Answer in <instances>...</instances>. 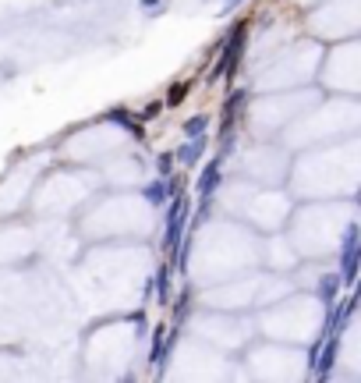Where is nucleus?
<instances>
[{
    "instance_id": "obj_1",
    "label": "nucleus",
    "mask_w": 361,
    "mask_h": 383,
    "mask_svg": "<svg viewBox=\"0 0 361 383\" xmlns=\"http://www.w3.org/2000/svg\"><path fill=\"white\" fill-rule=\"evenodd\" d=\"M241 46H245V21H241L234 33L227 36V43H220L223 57H220V64L213 68V82H216L220 75H230V71L237 68V61H241Z\"/></svg>"
},
{
    "instance_id": "obj_2",
    "label": "nucleus",
    "mask_w": 361,
    "mask_h": 383,
    "mask_svg": "<svg viewBox=\"0 0 361 383\" xmlns=\"http://www.w3.org/2000/svg\"><path fill=\"white\" fill-rule=\"evenodd\" d=\"M185 213H188V202L174 192V202L167 210V238H163V252H170V256H174V249L180 242V234H185Z\"/></svg>"
},
{
    "instance_id": "obj_3",
    "label": "nucleus",
    "mask_w": 361,
    "mask_h": 383,
    "mask_svg": "<svg viewBox=\"0 0 361 383\" xmlns=\"http://www.w3.org/2000/svg\"><path fill=\"white\" fill-rule=\"evenodd\" d=\"M358 274V227L347 231V242H344V284L354 287V277Z\"/></svg>"
},
{
    "instance_id": "obj_4",
    "label": "nucleus",
    "mask_w": 361,
    "mask_h": 383,
    "mask_svg": "<svg viewBox=\"0 0 361 383\" xmlns=\"http://www.w3.org/2000/svg\"><path fill=\"white\" fill-rule=\"evenodd\" d=\"M220 157L213 160V163H205V170H202V181H198V192H202V199H213V188H216V174H220Z\"/></svg>"
},
{
    "instance_id": "obj_5",
    "label": "nucleus",
    "mask_w": 361,
    "mask_h": 383,
    "mask_svg": "<svg viewBox=\"0 0 361 383\" xmlns=\"http://www.w3.org/2000/svg\"><path fill=\"white\" fill-rule=\"evenodd\" d=\"M202 145H205V135H195V139H188V142H185V145H180V150H177V160L192 167V163H195V160L202 157Z\"/></svg>"
},
{
    "instance_id": "obj_6",
    "label": "nucleus",
    "mask_w": 361,
    "mask_h": 383,
    "mask_svg": "<svg viewBox=\"0 0 361 383\" xmlns=\"http://www.w3.org/2000/svg\"><path fill=\"white\" fill-rule=\"evenodd\" d=\"M167 195H174V181H170V178H160V181H153V185L145 188V199H149V202H163Z\"/></svg>"
},
{
    "instance_id": "obj_7",
    "label": "nucleus",
    "mask_w": 361,
    "mask_h": 383,
    "mask_svg": "<svg viewBox=\"0 0 361 383\" xmlns=\"http://www.w3.org/2000/svg\"><path fill=\"white\" fill-rule=\"evenodd\" d=\"M110 121H117V125H124V128H128V132H131L135 139H145V128H142V125L135 121V117H131L128 110H113V114H110Z\"/></svg>"
},
{
    "instance_id": "obj_8",
    "label": "nucleus",
    "mask_w": 361,
    "mask_h": 383,
    "mask_svg": "<svg viewBox=\"0 0 361 383\" xmlns=\"http://www.w3.org/2000/svg\"><path fill=\"white\" fill-rule=\"evenodd\" d=\"M153 287H156V299H160V305H170V270H167V267L156 274Z\"/></svg>"
},
{
    "instance_id": "obj_9",
    "label": "nucleus",
    "mask_w": 361,
    "mask_h": 383,
    "mask_svg": "<svg viewBox=\"0 0 361 383\" xmlns=\"http://www.w3.org/2000/svg\"><path fill=\"white\" fill-rule=\"evenodd\" d=\"M188 89H192V82L170 85V93H167V103H163V107H180V103H185V96H188Z\"/></svg>"
},
{
    "instance_id": "obj_10",
    "label": "nucleus",
    "mask_w": 361,
    "mask_h": 383,
    "mask_svg": "<svg viewBox=\"0 0 361 383\" xmlns=\"http://www.w3.org/2000/svg\"><path fill=\"white\" fill-rule=\"evenodd\" d=\"M205 125H209V117H205V114H198V117H192V121L185 125V135H188V139H195V135H202V132H205Z\"/></svg>"
},
{
    "instance_id": "obj_11",
    "label": "nucleus",
    "mask_w": 361,
    "mask_h": 383,
    "mask_svg": "<svg viewBox=\"0 0 361 383\" xmlns=\"http://www.w3.org/2000/svg\"><path fill=\"white\" fill-rule=\"evenodd\" d=\"M188 305H192V294H180L177 299V309H174V323L180 327V323H185V316H188Z\"/></svg>"
},
{
    "instance_id": "obj_12",
    "label": "nucleus",
    "mask_w": 361,
    "mask_h": 383,
    "mask_svg": "<svg viewBox=\"0 0 361 383\" xmlns=\"http://www.w3.org/2000/svg\"><path fill=\"white\" fill-rule=\"evenodd\" d=\"M156 170H160V178H170V170H174V157H170V153H160Z\"/></svg>"
},
{
    "instance_id": "obj_13",
    "label": "nucleus",
    "mask_w": 361,
    "mask_h": 383,
    "mask_svg": "<svg viewBox=\"0 0 361 383\" xmlns=\"http://www.w3.org/2000/svg\"><path fill=\"white\" fill-rule=\"evenodd\" d=\"M319 291H322V299L329 302V294H333V291H337V280H322V287H319Z\"/></svg>"
},
{
    "instance_id": "obj_14",
    "label": "nucleus",
    "mask_w": 361,
    "mask_h": 383,
    "mask_svg": "<svg viewBox=\"0 0 361 383\" xmlns=\"http://www.w3.org/2000/svg\"><path fill=\"white\" fill-rule=\"evenodd\" d=\"M160 110H163V103H149V107H145V114H142V117H145V121H149V117H156V114H160Z\"/></svg>"
}]
</instances>
